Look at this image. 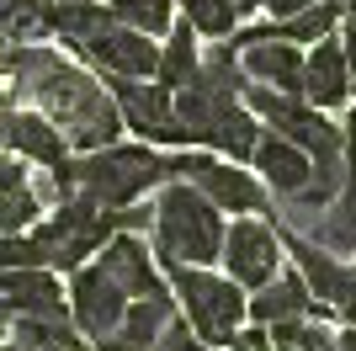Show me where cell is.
<instances>
[{
    "instance_id": "9c48e42d",
    "label": "cell",
    "mask_w": 356,
    "mask_h": 351,
    "mask_svg": "<svg viewBox=\"0 0 356 351\" xmlns=\"http://www.w3.org/2000/svg\"><path fill=\"white\" fill-rule=\"evenodd\" d=\"M64 298H70V320L80 336L90 341H102L112 336L122 325V309H128V292L118 288V282L102 272V261H90V266H74L70 272V288H64Z\"/></svg>"
},
{
    "instance_id": "f1b7e54d",
    "label": "cell",
    "mask_w": 356,
    "mask_h": 351,
    "mask_svg": "<svg viewBox=\"0 0 356 351\" xmlns=\"http://www.w3.org/2000/svg\"><path fill=\"white\" fill-rule=\"evenodd\" d=\"M154 351H208V346H202V336L186 320H170L160 330V341H154Z\"/></svg>"
},
{
    "instance_id": "5bb4252c",
    "label": "cell",
    "mask_w": 356,
    "mask_h": 351,
    "mask_svg": "<svg viewBox=\"0 0 356 351\" xmlns=\"http://www.w3.org/2000/svg\"><path fill=\"white\" fill-rule=\"evenodd\" d=\"M234 48H239V70H245V80H250V86H271V91L298 96V80H303V54H298V43L239 32Z\"/></svg>"
},
{
    "instance_id": "4316f807",
    "label": "cell",
    "mask_w": 356,
    "mask_h": 351,
    "mask_svg": "<svg viewBox=\"0 0 356 351\" xmlns=\"http://www.w3.org/2000/svg\"><path fill=\"white\" fill-rule=\"evenodd\" d=\"M43 213H48V208H43V197L32 192V181H22V187H0V234H27Z\"/></svg>"
},
{
    "instance_id": "4fadbf2b",
    "label": "cell",
    "mask_w": 356,
    "mask_h": 351,
    "mask_svg": "<svg viewBox=\"0 0 356 351\" xmlns=\"http://www.w3.org/2000/svg\"><path fill=\"white\" fill-rule=\"evenodd\" d=\"M96 261H102L106 277L128 292V304H134V298H154V292H165V272H160L154 250H149L138 234H112V240L96 250Z\"/></svg>"
},
{
    "instance_id": "277c9868",
    "label": "cell",
    "mask_w": 356,
    "mask_h": 351,
    "mask_svg": "<svg viewBox=\"0 0 356 351\" xmlns=\"http://www.w3.org/2000/svg\"><path fill=\"white\" fill-rule=\"evenodd\" d=\"M74 176L96 208H128L144 203V192L165 187V155H154L149 144H106L74 160Z\"/></svg>"
},
{
    "instance_id": "83f0119b",
    "label": "cell",
    "mask_w": 356,
    "mask_h": 351,
    "mask_svg": "<svg viewBox=\"0 0 356 351\" xmlns=\"http://www.w3.org/2000/svg\"><path fill=\"white\" fill-rule=\"evenodd\" d=\"M22 266H43V250L32 245V234H0V272H22Z\"/></svg>"
},
{
    "instance_id": "2e32d148",
    "label": "cell",
    "mask_w": 356,
    "mask_h": 351,
    "mask_svg": "<svg viewBox=\"0 0 356 351\" xmlns=\"http://www.w3.org/2000/svg\"><path fill=\"white\" fill-rule=\"evenodd\" d=\"M303 314L325 320L330 309L314 304L309 282L298 277V272H277L271 282H261V288L245 298V320H250V325H282V320H303Z\"/></svg>"
},
{
    "instance_id": "8992f818",
    "label": "cell",
    "mask_w": 356,
    "mask_h": 351,
    "mask_svg": "<svg viewBox=\"0 0 356 351\" xmlns=\"http://www.w3.org/2000/svg\"><path fill=\"white\" fill-rule=\"evenodd\" d=\"M176 117L192 133V149H213L223 160H250L255 139H261V123L239 96H213V91H176Z\"/></svg>"
},
{
    "instance_id": "ac0fdd59",
    "label": "cell",
    "mask_w": 356,
    "mask_h": 351,
    "mask_svg": "<svg viewBox=\"0 0 356 351\" xmlns=\"http://www.w3.org/2000/svg\"><path fill=\"white\" fill-rule=\"evenodd\" d=\"M282 250L298 261V277L309 282V292H314V304H325V309H341V298H346V288H351V277H356V266H346V261H335L325 245H314V240H303V234H282Z\"/></svg>"
},
{
    "instance_id": "d4e9b609",
    "label": "cell",
    "mask_w": 356,
    "mask_h": 351,
    "mask_svg": "<svg viewBox=\"0 0 356 351\" xmlns=\"http://www.w3.org/2000/svg\"><path fill=\"white\" fill-rule=\"evenodd\" d=\"M181 22L197 32V38H213V43H223V38H234L239 27V6L234 0H176Z\"/></svg>"
},
{
    "instance_id": "52a82bcc",
    "label": "cell",
    "mask_w": 356,
    "mask_h": 351,
    "mask_svg": "<svg viewBox=\"0 0 356 351\" xmlns=\"http://www.w3.org/2000/svg\"><path fill=\"white\" fill-rule=\"evenodd\" d=\"M165 181H186L208 197L218 213H266V187L255 171H239L234 160H223L213 149H176L165 155Z\"/></svg>"
},
{
    "instance_id": "d590c367",
    "label": "cell",
    "mask_w": 356,
    "mask_h": 351,
    "mask_svg": "<svg viewBox=\"0 0 356 351\" xmlns=\"http://www.w3.org/2000/svg\"><path fill=\"white\" fill-rule=\"evenodd\" d=\"M239 16H255V11H266V0H234Z\"/></svg>"
},
{
    "instance_id": "8fae6325",
    "label": "cell",
    "mask_w": 356,
    "mask_h": 351,
    "mask_svg": "<svg viewBox=\"0 0 356 351\" xmlns=\"http://www.w3.org/2000/svg\"><path fill=\"white\" fill-rule=\"evenodd\" d=\"M0 149L27 165H43V171L70 160V139L27 102H0Z\"/></svg>"
},
{
    "instance_id": "d6986e66",
    "label": "cell",
    "mask_w": 356,
    "mask_h": 351,
    "mask_svg": "<svg viewBox=\"0 0 356 351\" xmlns=\"http://www.w3.org/2000/svg\"><path fill=\"white\" fill-rule=\"evenodd\" d=\"M303 240L325 245L330 256H351V250H356V171H346V187L335 192V203H330V208H319V219L309 224Z\"/></svg>"
},
{
    "instance_id": "7402d4cb",
    "label": "cell",
    "mask_w": 356,
    "mask_h": 351,
    "mask_svg": "<svg viewBox=\"0 0 356 351\" xmlns=\"http://www.w3.org/2000/svg\"><path fill=\"white\" fill-rule=\"evenodd\" d=\"M170 43L160 48V64H154V80L170 91H186L197 80V64H202V48H197V32L186 27V22H176V27L165 32Z\"/></svg>"
},
{
    "instance_id": "1f68e13d",
    "label": "cell",
    "mask_w": 356,
    "mask_h": 351,
    "mask_svg": "<svg viewBox=\"0 0 356 351\" xmlns=\"http://www.w3.org/2000/svg\"><path fill=\"white\" fill-rule=\"evenodd\" d=\"M314 0H266V11L277 16V22H287V16H298V11H309Z\"/></svg>"
},
{
    "instance_id": "603a6c76",
    "label": "cell",
    "mask_w": 356,
    "mask_h": 351,
    "mask_svg": "<svg viewBox=\"0 0 356 351\" xmlns=\"http://www.w3.org/2000/svg\"><path fill=\"white\" fill-rule=\"evenodd\" d=\"M165 325H170V288L154 292V298H134V304L122 309L118 336H122V341H134V346H149V351H154V341H160Z\"/></svg>"
},
{
    "instance_id": "5b68a950",
    "label": "cell",
    "mask_w": 356,
    "mask_h": 351,
    "mask_svg": "<svg viewBox=\"0 0 356 351\" xmlns=\"http://www.w3.org/2000/svg\"><path fill=\"white\" fill-rule=\"evenodd\" d=\"M27 234L43 250L48 272H74V266H86V256H96L112 240V213L96 208L86 192H74V197L48 208V219H38Z\"/></svg>"
},
{
    "instance_id": "cb8c5ba5",
    "label": "cell",
    "mask_w": 356,
    "mask_h": 351,
    "mask_svg": "<svg viewBox=\"0 0 356 351\" xmlns=\"http://www.w3.org/2000/svg\"><path fill=\"white\" fill-rule=\"evenodd\" d=\"M197 91H213V96H239V91L250 86L245 80V70H239V48L234 43H213L208 54H202V64H197Z\"/></svg>"
},
{
    "instance_id": "30bf717a",
    "label": "cell",
    "mask_w": 356,
    "mask_h": 351,
    "mask_svg": "<svg viewBox=\"0 0 356 351\" xmlns=\"http://www.w3.org/2000/svg\"><path fill=\"white\" fill-rule=\"evenodd\" d=\"M74 58H90L102 75H128V80H154V64H160V43L138 27H122L118 16L102 22L90 32V43Z\"/></svg>"
},
{
    "instance_id": "484cf974",
    "label": "cell",
    "mask_w": 356,
    "mask_h": 351,
    "mask_svg": "<svg viewBox=\"0 0 356 351\" xmlns=\"http://www.w3.org/2000/svg\"><path fill=\"white\" fill-rule=\"evenodd\" d=\"M106 11L118 16L122 27H138L149 38H165L176 27V0H106Z\"/></svg>"
},
{
    "instance_id": "ffe728a7",
    "label": "cell",
    "mask_w": 356,
    "mask_h": 351,
    "mask_svg": "<svg viewBox=\"0 0 356 351\" xmlns=\"http://www.w3.org/2000/svg\"><path fill=\"white\" fill-rule=\"evenodd\" d=\"M341 16H346L341 0H314L309 11L287 16V22H271V27H250V32L255 38H282V43H325V38H335Z\"/></svg>"
},
{
    "instance_id": "9a60e30c",
    "label": "cell",
    "mask_w": 356,
    "mask_h": 351,
    "mask_svg": "<svg viewBox=\"0 0 356 351\" xmlns=\"http://www.w3.org/2000/svg\"><path fill=\"white\" fill-rule=\"evenodd\" d=\"M298 96L309 107H319V112H335V107L351 102V70H346L341 38H325V43H314V54H303Z\"/></svg>"
},
{
    "instance_id": "e575fe53",
    "label": "cell",
    "mask_w": 356,
    "mask_h": 351,
    "mask_svg": "<svg viewBox=\"0 0 356 351\" xmlns=\"http://www.w3.org/2000/svg\"><path fill=\"white\" fill-rule=\"evenodd\" d=\"M335 351H356V325H346L341 336H335Z\"/></svg>"
},
{
    "instance_id": "ba28073f",
    "label": "cell",
    "mask_w": 356,
    "mask_h": 351,
    "mask_svg": "<svg viewBox=\"0 0 356 351\" xmlns=\"http://www.w3.org/2000/svg\"><path fill=\"white\" fill-rule=\"evenodd\" d=\"M218 261H223V277L239 282L245 292H255L261 282H271L277 272H282V234L271 229L266 219H234V224H223V250H218Z\"/></svg>"
},
{
    "instance_id": "e0dca14e",
    "label": "cell",
    "mask_w": 356,
    "mask_h": 351,
    "mask_svg": "<svg viewBox=\"0 0 356 351\" xmlns=\"http://www.w3.org/2000/svg\"><path fill=\"white\" fill-rule=\"evenodd\" d=\"M250 165H255V176H261V187L277 192V197H298L314 176L309 155L298 144H287L282 133H271V128H261V139H255V149H250Z\"/></svg>"
},
{
    "instance_id": "d6a6232c",
    "label": "cell",
    "mask_w": 356,
    "mask_h": 351,
    "mask_svg": "<svg viewBox=\"0 0 356 351\" xmlns=\"http://www.w3.org/2000/svg\"><path fill=\"white\" fill-rule=\"evenodd\" d=\"M341 133H346V171H356V112L346 117V128H341Z\"/></svg>"
},
{
    "instance_id": "6da1fadb",
    "label": "cell",
    "mask_w": 356,
    "mask_h": 351,
    "mask_svg": "<svg viewBox=\"0 0 356 351\" xmlns=\"http://www.w3.org/2000/svg\"><path fill=\"white\" fill-rule=\"evenodd\" d=\"M0 75H11L16 102L38 107L70 139V149L90 155V149L118 144V128H122L118 107H112V96L96 75L74 64V54H59L48 43H6L0 48Z\"/></svg>"
},
{
    "instance_id": "7a4b0ae2",
    "label": "cell",
    "mask_w": 356,
    "mask_h": 351,
    "mask_svg": "<svg viewBox=\"0 0 356 351\" xmlns=\"http://www.w3.org/2000/svg\"><path fill=\"white\" fill-rule=\"evenodd\" d=\"M149 250L160 266H213L223 250V213L197 187L165 181L149 224Z\"/></svg>"
},
{
    "instance_id": "836d02e7",
    "label": "cell",
    "mask_w": 356,
    "mask_h": 351,
    "mask_svg": "<svg viewBox=\"0 0 356 351\" xmlns=\"http://www.w3.org/2000/svg\"><path fill=\"white\" fill-rule=\"evenodd\" d=\"M96 351H149V346H134V341H122L118 330H112V336H102V341H96Z\"/></svg>"
},
{
    "instance_id": "44dd1931",
    "label": "cell",
    "mask_w": 356,
    "mask_h": 351,
    "mask_svg": "<svg viewBox=\"0 0 356 351\" xmlns=\"http://www.w3.org/2000/svg\"><path fill=\"white\" fill-rule=\"evenodd\" d=\"M80 330L74 320H11V336L0 341V351H80Z\"/></svg>"
},
{
    "instance_id": "3957f363",
    "label": "cell",
    "mask_w": 356,
    "mask_h": 351,
    "mask_svg": "<svg viewBox=\"0 0 356 351\" xmlns=\"http://www.w3.org/2000/svg\"><path fill=\"white\" fill-rule=\"evenodd\" d=\"M165 288L181 298V314L192 325L208 351H223L245 325V288L229 277H213L208 266H160Z\"/></svg>"
},
{
    "instance_id": "74e56055",
    "label": "cell",
    "mask_w": 356,
    "mask_h": 351,
    "mask_svg": "<svg viewBox=\"0 0 356 351\" xmlns=\"http://www.w3.org/2000/svg\"><path fill=\"white\" fill-rule=\"evenodd\" d=\"M341 6H346V11H356V0H341Z\"/></svg>"
},
{
    "instance_id": "f546056e",
    "label": "cell",
    "mask_w": 356,
    "mask_h": 351,
    "mask_svg": "<svg viewBox=\"0 0 356 351\" xmlns=\"http://www.w3.org/2000/svg\"><path fill=\"white\" fill-rule=\"evenodd\" d=\"M223 351H271V330H266V325H250V330L239 325L234 341H229Z\"/></svg>"
},
{
    "instance_id": "8d00e7d4",
    "label": "cell",
    "mask_w": 356,
    "mask_h": 351,
    "mask_svg": "<svg viewBox=\"0 0 356 351\" xmlns=\"http://www.w3.org/2000/svg\"><path fill=\"white\" fill-rule=\"evenodd\" d=\"M11 336V314H6V304H0V341Z\"/></svg>"
},
{
    "instance_id": "4dcf8cb0",
    "label": "cell",
    "mask_w": 356,
    "mask_h": 351,
    "mask_svg": "<svg viewBox=\"0 0 356 351\" xmlns=\"http://www.w3.org/2000/svg\"><path fill=\"white\" fill-rule=\"evenodd\" d=\"M341 54H346V70H351V91H356V11L341 16Z\"/></svg>"
},
{
    "instance_id": "7c38bea8",
    "label": "cell",
    "mask_w": 356,
    "mask_h": 351,
    "mask_svg": "<svg viewBox=\"0 0 356 351\" xmlns=\"http://www.w3.org/2000/svg\"><path fill=\"white\" fill-rule=\"evenodd\" d=\"M0 304L11 320H70V298L64 282L48 266H22V272H0Z\"/></svg>"
}]
</instances>
